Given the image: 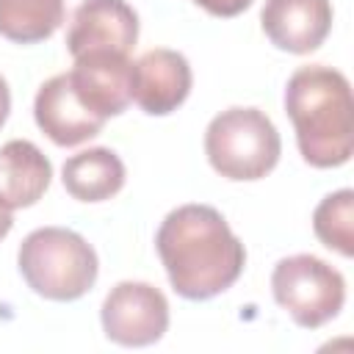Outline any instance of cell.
<instances>
[{"label": "cell", "instance_id": "1", "mask_svg": "<svg viewBox=\"0 0 354 354\" xmlns=\"http://www.w3.org/2000/svg\"><path fill=\"white\" fill-rule=\"evenodd\" d=\"M155 246L177 296L207 301L238 282L246 249L210 205H180L158 227Z\"/></svg>", "mask_w": 354, "mask_h": 354}, {"label": "cell", "instance_id": "2", "mask_svg": "<svg viewBox=\"0 0 354 354\" xmlns=\"http://www.w3.org/2000/svg\"><path fill=\"white\" fill-rule=\"evenodd\" d=\"M285 113L293 122L301 158L315 169H337L354 152L351 83L340 69L299 66L285 86Z\"/></svg>", "mask_w": 354, "mask_h": 354}, {"label": "cell", "instance_id": "3", "mask_svg": "<svg viewBox=\"0 0 354 354\" xmlns=\"http://www.w3.org/2000/svg\"><path fill=\"white\" fill-rule=\"evenodd\" d=\"M17 266L28 288L50 301L83 299L100 274L94 246L66 227L33 230L19 243Z\"/></svg>", "mask_w": 354, "mask_h": 354}, {"label": "cell", "instance_id": "4", "mask_svg": "<svg viewBox=\"0 0 354 354\" xmlns=\"http://www.w3.org/2000/svg\"><path fill=\"white\" fill-rule=\"evenodd\" d=\"M205 155L210 166L232 183L263 180L282 155L274 122L260 108H227L216 113L205 130Z\"/></svg>", "mask_w": 354, "mask_h": 354}, {"label": "cell", "instance_id": "5", "mask_svg": "<svg viewBox=\"0 0 354 354\" xmlns=\"http://www.w3.org/2000/svg\"><path fill=\"white\" fill-rule=\"evenodd\" d=\"M274 301L304 329L329 324L346 304V279L315 254H290L274 266Z\"/></svg>", "mask_w": 354, "mask_h": 354}, {"label": "cell", "instance_id": "6", "mask_svg": "<svg viewBox=\"0 0 354 354\" xmlns=\"http://www.w3.org/2000/svg\"><path fill=\"white\" fill-rule=\"evenodd\" d=\"M100 321L105 337L116 346H152L169 329V301L155 285L124 279L105 296Z\"/></svg>", "mask_w": 354, "mask_h": 354}, {"label": "cell", "instance_id": "7", "mask_svg": "<svg viewBox=\"0 0 354 354\" xmlns=\"http://www.w3.org/2000/svg\"><path fill=\"white\" fill-rule=\"evenodd\" d=\"M138 41V14L127 0H83L66 28V50L72 58L86 53H122Z\"/></svg>", "mask_w": 354, "mask_h": 354}, {"label": "cell", "instance_id": "8", "mask_svg": "<svg viewBox=\"0 0 354 354\" xmlns=\"http://www.w3.org/2000/svg\"><path fill=\"white\" fill-rule=\"evenodd\" d=\"M33 119L39 130L58 147H77L105 127V119L86 108L77 97L69 72L53 75L39 86L33 100Z\"/></svg>", "mask_w": 354, "mask_h": 354}, {"label": "cell", "instance_id": "9", "mask_svg": "<svg viewBox=\"0 0 354 354\" xmlns=\"http://www.w3.org/2000/svg\"><path fill=\"white\" fill-rule=\"evenodd\" d=\"M194 86L191 64L183 53L155 47L133 64V100L149 116H169L177 111Z\"/></svg>", "mask_w": 354, "mask_h": 354}, {"label": "cell", "instance_id": "10", "mask_svg": "<svg viewBox=\"0 0 354 354\" xmlns=\"http://www.w3.org/2000/svg\"><path fill=\"white\" fill-rule=\"evenodd\" d=\"M69 80L97 116H119L133 102V61L122 53H86L75 58Z\"/></svg>", "mask_w": 354, "mask_h": 354}, {"label": "cell", "instance_id": "11", "mask_svg": "<svg viewBox=\"0 0 354 354\" xmlns=\"http://www.w3.org/2000/svg\"><path fill=\"white\" fill-rule=\"evenodd\" d=\"M332 17L329 0H266L260 25L277 50L307 55L326 41Z\"/></svg>", "mask_w": 354, "mask_h": 354}, {"label": "cell", "instance_id": "12", "mask_svg": "<svg viewBox=\"0 0 354 354\" xmlns=\"http://www.w3.org/2000/svg\"><path fill=\"white\" fill-rule=\"evenodd\" d=\"M53 180L47 155L25 138H11L0 147V199L14 207L36 205Z\"/></svg>", "mask_w": 354, "mask_h": 354}, {"label": "cell", "instance_id": "13", "mask_svg": "<svg viewBox=\"0 0 354 354\" xmlns=\"http://www.w3.org/2000/svg\"><path fill=\"white\" fill-rule=\"evenodd\" d=\"M127 171L122 158L108 147H91L64 160L61 183L77 202H105L124 188Z\"/></svg>", "mask_w": 354, "mask_h": 354}, {"label": "cell", "instance_id": "14", "mask_svg": "<svg viewBox=\"0 0 354 354\" xmlns=\"http://www.w3.org/2000/svg\"><path fill=\"white\" fill-rule=\"evenodd\" d=\"M64 0H0V36L14 44L50 39L64 22Z\"/></svg>", "mask_w": 354, "mask_h": 354}, {"label": "cell", "instance_id": "15", "mask_svg": "<svg viewBox=\"0 0 354 354\" xmlns=\"http://www.w3.org/2000/svg\"><path fill=\"white\" fill-rule=\"evenodd\" d=\"M313 230L326 249L354 257V191L340 188L324 196L313 213Z\"/></svg>", "mask_w": 354, "mask_h": 354}, {"label": "cell", "instance_id": "16", "mask_svg": "<svg viewBox=\"0 0 354 354\" xmlns=\"http://www.w3.org/2000/svg\"><path fill=\"white\" fill-rule=\"evenodd\" d=\"M199 8H205L207 14L213 17H221V19H230V17H238L243 14L254 0H194Z\"/></svg>", "mask_w": 354, "mask_h": 354}, {"label": "cell", "instance_id": "17", "mask_svg": "<svg viewBox=\"0 0 354 354\" xmlns=\"http://www.w3.org/2000/svg\"><path fill=\"white\" fill-rule=\"evenodd\" d=\"M8 111H11V91H8V83H6V77L0 75V127L6 124V119H8Z\"/></svg>", "mask_w": 354, "mask_h": 354}, {"label": "cell", "instance_id": "18", "mask_svg": "<svg viewBox=\"0 0 354 354\" xmlns=\"http://www.w3.org/2000/svg\"><path fill=\"white\" fill-rule=\"evenodd\" d=\"M11 227H14V216H11V207L0 199V241L11 232Z\"/></svg>", "mask_w": 354, "mask_h": 354}]
</instances>
